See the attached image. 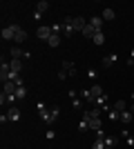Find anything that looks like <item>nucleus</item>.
I'll list each match as a JSON object with an SVG mask.
<instances>
[{"label": "nucleus", "instance_id": "c756f323", "mask_svg": "<svg viewBox=\"0 0 134 149\" xmlns=\"http://www.w3.org/2000/svg\"><path fill=\"white\" fill-rule=\"evenodd\" d=\"M125 140H128V145H130V147H134V136H128Z\"/></svg>", "mask_w": 134, "mask_h": 149}, {"label": "nucleus", "instance_id": "6e6552de", "mask_svg": "<svg viewBox=\"0 0 134 149\" xmlns=\"http://www.w3.org/2000/svg\"><path fill=\"white\" fill-rule=\"evenodd\" d=\"M89 25L94 27V29H96V31H103V25H105V20H103V18H101V16H94V18L89 20Z\"/></svg>", "mask_w": 134, "mask_h": 149}, {"label": "nucleus", "instance_id": "c85d7f7f", "mask_svg": "<svg viewBox=\"0 0 134 149\" xmlns=\"http://www.w3.org/2000/svg\"><path fill=\"white\" fill-rule=\"evenodd\" d=\"M54 136H56V131H54V129H47V138H49V140H51V138H54Z\"/></svg>", "mask_w": 134, "mask_h": 149}, {"label": "nucleus", "instance_id": "f03ea898", "mask_svg": "<svg viewBox=\"0 0 134 149\" xmlns=\"http://www.w3.org/2000/svg\"><path fill=\"white\" fill-rule=\"evenodd\" d=\"M60 69H63L69 78H76V65H74L72 60H63V62H60Z\"/></svg>", "mask_w": 134, "mask_h": 149}, {"label": "nucleus", "instance_id": "f3484780", "mask_svg": "<svg viewBox=\"0 0 134 149\" xmlns=\"http://www.w3.org/2000/svg\"><path fill=\"white\" fill-rule=\"evenodd\" d=\"M114 62H116V56H114V54H109V56L103 58V67H112Z\"/></svg>", "mask_w": 134, "mask_h": 149}, {"label": "nucleus", "instance_id": "423d86ee", "mask_svg": "<svg viewBox=\"0 0 134 149\" xmlns=\"http://www.w3.org/2000/svg\"><path fill=\"white\" fill-rule=\"evenodd\" d=\"M96 107H98L101 111H109V109H112V107H109V102H107V96H105V93H103L101 98L96 100Z\"/></svg>", "mask_w": 134, "mask_h": 149}, {"label": "nucleus", "instance_id": "bb28decb", "mask_svg": "<svg viewBox=\"0 0 134 149\" xmlns=\"http://www.w3.org/2000/svg\"><path fill=\"white\" fill-rule=\"evenodd\" d=\"M67 78H69V76H67V74H65V71H63V69H58V80H67Z\"/></svg>", "mask_w": 134, "mask_h": 149}, {"label": "nucleus", "instance_id": "9d476101", "mask_svg": "<svg viewBox=\"0 0 134 149\" xmlns=\"http://www.w3.org/2000/svg\"><path fill=\"white\" fill-rule=\"evenodd\" d=\"M121 123H123V125H130V123H134V113L130 111V109L121 111Z\"/></svg>", "mask_w": 134, "mask_h": 149}, {"label": "nucleus", "instance_id": "9b49d317", "mask_svg": "<svg viewBox=\"0 0 134 149\" xmlns=\"http://www.w3.org/2000/svg\"><path fill=\"white\" fill-rule=\"evenodd\" d=\"M9 69H11L13 74H20V71H22V60H9Z\"/></svg>", "mask_w": 134, "mask_h": 149}, {"label": "nucleus", "instance_id": "aec40b11", "mask_svg": "<svg viewBox=\"0 0 134 149\" xmlns=\"http://www.w3.org/2000/svg\"><path fill=\"white\" fill-rule=\"evenodd\" d=\"M94 33H96V29H94V27H92V25L87 22V27L83 29V36H85V38H94Z\"/></svg>", "mask_w": 134, "mask_h": 149}, {"label": "nucleus", "instance_id": "393cba45", "mask_svg": "<svg viewBox=\"0 0 134 149\" xmlns=\"http://www.w3.org/2000/svg\"><path fill=\"white\" fill-rule=\"evenodd\" d=\"M25 98H27V89L18 87V91H16V100H25Z\"/></svg>", "mask_w": 134, "mask_h": 149}, {"label": "nucleus", "instance_id": "412c9836", "mask_svg": "<svg viewBox=\"0 0 134 149\" xmlns=\"http://www.w3.org/2000/svg\"><path fill=\"white\" fill-rule=\"evenodd\" d=\"M114 16H116L114 9H103V16H101V18L103 20H114Z\"/></svg>", "mask_w": 134, "mask_h": 149}, {"label": "nucleus", "instance_id": "a211bd4d", "mask_svg": "<svg viewBox=\"0 0 134 149\" xmlns=\"http://www.w3.org/2000/svg\"><path fill=\"white\" fill-rule=\"evenodd\" d=\"M47 7H49V2H47V0H40L38 5H36V11H38L40 16H43V13L47 11Z\"/></svg>", "mask_w": 134, "mask_h": 149}, {"label": "nucleus", "instance_id": "f257e3e1", "mask_svg": "<svg viewBox=\"0 0 134 149\" xmlns=\"http://www.w3.org/2000/svg\"><path fill=\"white\" fill-rule=\"evenodd\" d=\"M38 113H40V118L51 127V125L58 120V116H60V109H58V107H51V109H49L45 102H38Z\"/></svg>", "mask_w": 134, "mask_h": 149}, {"label": "nucleus", "instance_id": "4be33fe9", "mask_svg": "<svg viewBox=\"0 0 134 149\" xmlns=\"http://www.w3.org/2000/svg\"><path fill=\"white\" fill-rule=\"evenodd\" d=\"M107 116H109V120H112V123H114V120H121V113L116 111L114 107H112V109H109V111H107Z\"/></svg>", "mask_w": 134, "mask_h": 149}, {"label": "nucleus", "instance_id": "f8f14e48", "mask_svg": "<svg viewBox=\"0 0 134 149\" xmlns=\"http://www.w3.org/2000/svg\"><path fill=\"white\" fill-rule=\"evenodd\" d=\"M7 118L11 120V123H16V120L20 118V109H18V107H11V109L7 111Z\"/></svg>", "mask_w": 134, "mask_h": 149}, {"label": "nucleus", "instance_id": "7ed1b4c3", "mask_svg": "<svg viewBox=\"0 0 134 149\" xmlns=\"http://www.w3.org/2000/svg\"><path fill=\"white\" fill-rule=\"evenodd\" d=\"M51 33H54V29H51V27H47V25H40L38 31H36V36H38L40 40H45V42L51 38Z\"/></svg>", "mask_w": 134, "mask_h": 149}, {"label": "nucleus", "instance_id": "1a4fd4ad", "mask_svg": "<svg viewBox=\"0 0 134 149\" xmlns=\"http://www.w3.org/2000/svg\"><path fill=\"white\" fill-rule=\"evenodd\" d=\"M89 93H92V98H94V102H96V100L103 96V87L101 85H92V87H89Z\"/></svg>", "mask_w": 134, "mask_h": 149}, {"label": "nucleus", "instance_id": "cd10ccee", "mask_svg": "<svg viewBox=\"0 0 134 149\" xmlns=\"http://www.w3.org/2000/svg\"><path fill=\"white\" fill-rule=\"evenodd\" d=\"M87 76H89V78H96V69H92V67H87Z\"/></svg>", "mask_w": 134, "mask_h": 149}, {"label": "nucleus", "instance_id": "ddd939ff", "mask_svg": "<svg viewBox=\"0 0 134 149\" xmlns=\"http://www.w3.org/2000/svg\"><path fill=\"white\" fill-rule=\"evenodd\" d=\"M9 56H11L13 60H20V58L25 56V54H22V49H20L18 45H16V47H11V51H9Z\"/></svg>", "mask_w": 134, "mask_h": 149}, {"label": "nucleus", "instance_id": "20e7f679", "mask_svg": "<svg viewBox=\"0 0 134 149\" xmlns=\"http://www.w3.org/2000/svg\"><path fill=\"white\" fill-rule=\"evenodd\" d=\"M16 91H18V85H16V82H11V80L2 82V93H5V96H13V98H16Z\"/></svg>", "mask_w": 134, "mask_h": 149}, {"label": "nucleus", "instance_id": "4468645a", "mask_svg": "<svg viewBox=\"0 0 134 149\" xmlns=\"http://www.w3.org/2000/svg\"><path fill=\"white\" fill-rule=\"evenodd\" d=\"M103 140H105V147H109V149H114L116 145H119V138L116 136H105Z\"/></svg>", "mask_w": 134, "mask_h": 149}, {"label": "nucleus", "instance_id": "dca6fc26", "mask_svg": "<svg viewBox=\"0 0 134 149\" xmlns=\"http://www.w3.org/2000/svg\"><path fill=\"white\" fill-rule=\"evenodd\" d=\"M112 107H114L116 111L121 113V111H125V109H128V102H125V100H116V102H114Z\"/></svg>", "mask_w": 134, "mask_h": 149}, {"label": "nucleus", "instance_id": "0eeeda50", "mask_svg": "<svg viewBox=\"0 0 134 149\" xmlns=\"http://www.w3.org/2000/svg\"><path fill=\"white\" fill-rule=\"evenodd\" d=\"M27 40V31L20 29L18 25H16V36H13V42H25Z\"/></svg>", "mask_w": 134, "mask_h": 149}, {"label": "nucleus", "instance_id": "39448f33", "mask_svg": "<svg viewBox=\"0 0 134 149\" xmlns=\"http://www.w3.org/2000/svg\"><path fill=\"white\" fill-rule=\"evenodd\" d=\"M13 36H16V25H9L2 29V40H13Z\"/></svg>", "mask_w": 134, "mask_h": 149}, {"label": "nucleus", "instance_id": "7c9ffc66", "mask_svg": "<svg viewBox=\"0 0 134 149\" xmlns=\"http://www.w3.org/2000/svg\"><path fill=\"white\" fill-rule=\"evenodd\" d=\"M107 149H109V147H107Z\"/></svg>", "mask_w": 134, "mask_h": 149}, {"label": "nucleus", "instance_id": "b1692460", "mask_svg": "<svg viewBox=\"0 0 134 149\" xmlns=\"http://www.w3.org/2000/svg\"><path fill=\"white\" fill-rule=\"evenodd\" d=\"M92 149H107L105 147V140H103V138H96L94 145H92Z\"/></svg>", "mask_w": 134, "mask_h": 149}, {"label": "nucleus", "instance_id": "2eb2a0df", "mask_svg": "<svg viewBox=\"0 0 134 149\" xmlns=\"http://www.w3.org/2000/svg\"><path fill=\"white\" fill-rule=\"evenodd\" d=\"M47 45H49V47H58V45H60V33H51V38L47 40Z\"/></svg>", "mask_w": 134, "mask_h": 149}, {"label": "nucleus", "instance_id": "5701e85b", "mask_svg": "<svg viewBox=\"0 0 134 149\" xmlns=\"http://www.w3.org/2000/svg\"><path fill=\"white\" fill-rule=\"evenodd\" d=\"M78 96H83L85 102H94V98H92V93H89V89H83V91L78 93Z\"/></svg>", "mask_w": 134, "mask_h": 149}, {"label": "nucleus", "instance_id": "6ab92c4d", "mask_svg": "<svg viewBox=\"0 0 134 149\" xmlns=\"http://www.w3.org/2000/svg\"><path fill=\"white\" fill-rule=\"evenodd\" d=\"M92 40H94V45H103V42H105V33H103V31H96Z\"/></svg>", "mask_w": 134, "mask_h": 149}, {"label": "nucleus", "instance_id": "a878e982", "mask_svg": "<svg viewBox=\"0 0 134 149\" xmlns=\"http://www.w3.org/2000/svg\"><path fill=\"white\" fill-rule=\"evenodd\" d=\"M83 105H85L83 98H74L72 100V107H74V109H83Z\"/></svg>", "mask_w": 134, "mask_h": 149}]
</instances>
